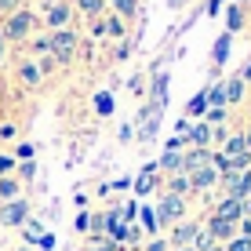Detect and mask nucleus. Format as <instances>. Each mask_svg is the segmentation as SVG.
I'll use <instances>...</instances> for the list:
<instances>
[{
    "label": "nucleus",
    "instance_id": "1",
    "mask_svg": "<svg viewBox=\"0 0 251 251\" xmlns=\"http://www.w3.org/2000/svg\"><path fill=\"white\" fill-rule=\"evenodd\" d=\"M153 215H157V226H160V229H171L175 222L186 219V201H182V197H171V193H160Z\"/></svg>",
    "mask_w": 251,
    "mask_h": 251
},
{
    "label": "nucleus",
    "instance_id": "2",
    "mask_svg": "<svg viewBox=\"0 0 251 251\" xmlns=\"http://www.w3.org/2000/svg\"><path fill=\"white\" fill-rule=\"evenodd\" d=\"M160 117H164V109L160 106H153V102H146L142 109H138V117H135V124H138V142H153L160 131Z\"/></svg>",
    "mask_w": 251,
    "mask_h": 251
},
{
    "label": "nucleus",
    "instance_id": "3",
    "mask_svg": "<svg viewBox=\"0 0 251 251\" xmlns=\"http://www.w3.org/2000/svg\"><path fill=\"white\" fill-rule=\"evenodd\" d=\"M204 229V222H193V219H182L168 229V248H193L197 233Z\"/></svg>",
    "mask_w": 251,
    "mask_h": 251
},
{
    "label": "nucleus",
    "instance_id": "4",
    "mask_svg": "<svg viewBox=\"0 0 251 251\" xmlns=\"http://www.w3.org/2000/svg\"><path fill=\"white\" fill-rule=\"evenodd\" d=\"M48 44H51L55 62H69V58H73V51H76V33L58 29V33H51V37H48Z\"/></svg>",
    "mask_w": 251,
    "mask_h": 251
},
{
    "label": "nucleus",
    "instance_id": "5",
    "mask_svg": "<svg viewBox=\"0 0 251 251\" xmlns=\"http://www.w3.org/2000/svg\"><path fill=\"white\" fill-rule=\"evenodd\" d=\"M29 222V201H7L0 204V226H25Z\"/></svg>",
    "mask_w": 251,
    "mask_h": 251
},
{
    "label": "nucleus",
    "instance_id": "6",
    "mask_svg": "<svg viewBox=\"0 0 251 251\" xmlns=\"http://www.w3.org/2000/svg\"><path fill=\"white\" fill-rule=\"evenodd\" d=\"M29 29H33V15L22 7V11H15L11 19H7V25H4L0 37H4V40H25V37H29Z\"/></svg>",
    "mask_w": 251,
    "mask_h": 251
},
{
    "label": "nucleus",
    "instance_id": "7",
    "mask_svg": "<svg viewBox=\"0 0 251 251\" xmlns=\"http://www.w3.org/2000/svg\"><path fill=\"white\" fill-rule=\"evenodd\" d=\"M204 229L211 233L215 244H229V240L237 237V226H233V222H226V219H219V215H207V219H204Z\"/></svg>",
    "mask_w": 251,
    "mask_h": 251
},
{
    "label": "nucleus",
    "instance_id": "8",
    "mask_svg": "<svg viewBox=\"0 0 251 251\" xmlns=\"http://www.w3.org/2000/svg\"><path fill=\"white\" fill-rule=\"evenodd\" d=\"M219 168L215 164H204V168H197L193 175H189V182H193V193H207V189H215L219 186Z\"/></svg>",
    "mask_w": 251,
    "mask_h": 251
},
{
    "label": "nucleus",
    "instance_id": "9",
    "mask_svg": "<svg viewBox=\"0 0 251 251\" xmlns=\"http://www.w3.org/2000/svg\"><path fill=\"white\" fill-rule=\"evenodd\" d=\"M186 150H211V124H204V120L189 124V131H186Z\"/></svg>",
    "mask_w": 251,
    "mask_h": 251
},
{
    "label": "nucleus",
    "instance_id": "10",
    "mask_svg": "<svg viewBox=\"0 0 251 251\" xmlns=\"http://www.w3.org/2000/svg\"><path fill=\"white\" fill-rule=\"evenodd\" d=\"M211 215H219V219H226V222H233V226H237V222L244 219V204H240L237 197H222V201L215 204Z\"/></svg>",
    "mask_w": 251,
    "mask_h": 251
},
{
    "label": "nucleus",
    "instance_id": "11",
    "mask_svg": "<svg viewBox=\"0 0 251 251\" xmlns=\"http://www.w3.org/2000/svg\"><path fill=\"white\" fill-rule=\"evenodd\" d=\"M215 153H222L226 160H237L240 153H251V150H248V142H244V131H229V135H226V142H222Z\"/></svg>",
    "mask_w": 251,
    "mask_h": 251
},
{
    "label": "nucleus",
    "instance_id": "12",
    "mask_svg": "<svg viewBox=\"0 0 251 251\" xmlns=\"http://www.w3.org/2000/svg\"><path fill=\"white\" fill-rule=\"evenodd\" d=\"M211 153L215 150H182V171H186V175H193L197 168L211 164Z\"/></svg>",
    "mask_w": 251,
    "mask_h": 251
},
{
    "label": "nucleus",
    "instance_id": "13",
    "mask_svg": "<svg viewBox=\"0 0 251 251\" xmlns=\"http://www.w3.org/2000/svg\"><path fill=\"white\" fill-rule=\"evenodd\" d=\"M44 22H48V29H66V22H69V4H48V15H44Z\"/></svg>",
    "mask_w": 251,
    "mask_h": 251
},
{
    "label": "nucleus",
    "instance_id": "14",
    "mask_svg": "<svg viewBox=\"0 0 251 251\" xmlns=\"http://www.w3.org/2000/svg\"><path fill=\"white\" fill-rule=\"evenodd\" d=\"M150 102H153V106H168V73H160V69H157V73H153V84H150Z\"/></svg>",
    "mask_w": 251,
    "mask_h": 251
},
{
    "label": "nucleus",
    "instance_id": "15",
    "mask_svg": "<svg viewBox=\"0 0 251 251\" xmlns=\"http://www.w3.org/2000/svg\"><path fill=\"white\" fill-rule=\"evenodd\" d=\"M222 88H226V106H240V102H244L248 84L240 80V76H226V80H222Z\"/></svg>",
    "mask_w": 251,
    "mask_h": 251
},
{
    "label": "nucleus",
    "instance_id": "16",
    "mask_svg": "<svg viewBox=\"0 0 251 251\" xmlns=\"http://www.w3.org/2000/svg\"><path fill=\"white\" fill-rule=\"evenodd\" d=\"M168 193H171V197H182V201L193 193V182H189L186 171H178V175H168Z\"/></svg>",
    "mask_w": 251,
    "mask_h": 251
},
{
    "label": "nucleus",
    "instance_id": "17",
    "mask_svg": "<svg viewBox=\"0 0 251 251\" xmlns=\"http://www.w3.org/2000/svg\"><path fill=\"white\" fill-rule=\"evenodd\" d=\"M207 109H211V106H207V91H197L193 99L186 102V117H189V120H204Z\"/></svg>",
    "mask_w": 251,
    "mask_h": 251
},
{
    "label": "nucleus",
    "instance_id": "18",
    "mask_svg": "<svg viewBox=\"0 0 251 251\" xmlns=\"http://www.w3.org/2000/svg\"><path fill=\"white\" fill-rule=\"evenodd\" d=\"M22 197V182L15 175H7V178H0V204H7V201H19Z\"/></svg>",
    "mask_w": 251,
    "mask_h": 251
},
{
    "label": "nucleus",
    "instance_id": "19",
    "mask_svg": "<svg viewBox=\"0 0 251 251\" xmlns=\"http://www.w3.org/2000/svg\"><path fill=\"white\" fill-rule=\"evenodd\" d=\"M157 168L164 171V175H178V171H182V153L164 150V153H160V160H157Z\"/></svg>",
    "mask_w": 251,
    "mask_h": 251
},
{
    "label": "nucleus",
    "instance_id": "20",
    "mask_svg": "<svg viewBox=\"0 0 251 251\" xmlns=\"http://www.w3.org/2000/svg\"><path fill=\"white\" fill-rule=\"evenodd\" d=\"M19 80L25 84V88H37V84L44 80V73H40L37 62H22V66H19Z\"/></svg>",
    "mask_w": 251,
    "mask_h": 251
},
{
    "label": "nucleus",
    "instance_id": "21",
    "mask_svg": "<svg viewBox=\"0 0 251 251\" xmlns=\"http://www.w3.org/2000/svg\"><path fill=\"white\" fill-rule=\"evenodd\" d=\"M222 197H237V201H248V197H251V168H248V171H240V175H237V186H233L229 193H222Z\"/></svg>",
    "mask_w": 251,
    "mask_h": 251
},
{
    "label": "nucleus",
    "instance_id": "22",
    "mask_svg": "<svg viewBox=\"0 0 251 251\" xmlns=\"http://www.w3.org/2000/svg\"><path fill=\"white\" fill-rule=\"evenodd\" d=\"M229 48H233V33H222L219 40H215V51H211V62L215 66H222L229 58Z\"/></svg>",
    "mask_w": 251,
    "mask_h": 251
},
{
    "label": "nucleus",
    "instance_id": "23",
    "mask_svg": "<svg viewBox=\"0 0 251 251\" xmlns=\"http://www.w3.org/2000/svg\"><path fill=\"white\" fill-rule=\"evenodd\" d=\"M240 29H244V7L229 4V11H226V33H240Z\"/></svg>",
    "mask_w": 251,
    "mask_h": 251
},
{
    "label": "nucleus",
    "instance_id": "24",
    "mask_svg": "<svg viewBox=\"0 0 251 251\" xmlns=\"http://www.w3.org/2000/svg\"><path fill=\"white\" fill-rule=\"evenodd\" d=\"M113 91H99V95H95V113H99V117H109V113H113Z\"/></svg>",
    "mask_w": 251,
    "mask_h": 251
},
{
    "label": "nucleus",
    "instance_id": "25",
    "mask_svg": "<svg viewBox=\"0 0 251 251\" xmlns=\"http://www.w3.org/2000/svg\"><path fill=\"white\" fill-rule=\"evenodd\" d=\"M207 106H211V109H222V106H226V88H222V80L207 88ZM226 109H229V106H226Z\"/></svg>",
    "mask_w": 251,
    "mask_h": 251
},
{
    "label": "nucleus",
    "instance_id": "26",
    "mask_svg": "<svg viewBox=\"0 0 251 251\" xmlns=\"http://www.w3.org/2000/svg\"><path fill=\"white\" fill-rule=\"evenodd\" d=\"M138 219H142V233H153V237L160 233V226H157V215H153V207H138Z\"/></svg>",
    "mask_w": 251,
    "mask_h": 251
},
{
    "label": "nucleus",
    "instance_id": "27",
    "mask_svg": "<svg viewBox=\"0 0 251 251\" xmlns=\"http://www.w3.org/2000/svg\"><path fill=\"white\" fill-rule=\"evenodd\" d=\"M226 120H229L226 106H222V109H207V113H204V124H211V127H226Z\"/></svg>",
    "mask_w": 251,
    "mask_h": 251
},
{
    "label": "nucleus",
    "instance_id": "28",
    "mask_svg": "<svg viewBox=\"0 0 251 251\" xmlns=\"http://www.w3.org/2000/svg\"><path fill=\"white\" fill-rule=\"evenodd\" d=\"M131 186H135L138 197H146V193H153V189H157V175H138Z\"/></svg>",
    "mask_w": 251,
    "mask_h": 251
},
{
    "label": "nucleus",
    "instance_id": "29",
    "mask_svg": "<svg viewBox=\"0 0 251 251\" xmlns=\"http://www.w3.org/2000/svg\"><path fill=\"white\" fill-rule=\"evenodd\" d=\"M22 237H25V244H37V240L44 237V226H40L37 219H29V222H25V233H22Z\"/></svg>",
    "mask_w": 251,
    "mask_h": 251
},
{
    "label": "nucleus",
    "instance_id": "30",
    "mask_svg": "<svg viewBox=\"0 0 251 251\" xmlns=\"http://www.w3.org/2000/svg\"><path fill=\"white\" fill-rule=\"evenodd\" d=\"M109 4H113L124 19H135V11H138V0H109Z\"/></svg>",
    "mask_w": 251,
    "mask_h": 251
},
{
    "label": "nucleus",
    "instance_id": "31",
    "mask_svg": "<svg viewBox=\"0 0 251 251\" xmlns=\"http://www.w3.org/2000/svg\"><path fill=\"white\" fill-rule=\"evenodd\" d=\"M33 178H37V164H33V160H22V164H19V182H33Z\"/></svg>",
    "mask_w": 251,
    "mask_h": 251
},
{
    "label": "nucleus",
    "instance_id": "32",
    "mask_svg": "<svg viewBox=\"0 0 251 251\" xmlns=\"http://www.w3.org/2000/svg\"><path fill=\"white\" fill-rule=\"evenodd\" d=\"M73 229H76V233H91V211H76Z\"/></svg>",
    "mask_w": 251,
    "mask_h": 251
},
{
    "label": "nucleus",
    "instance_id": "33",
    "mask_svg": "<svg viewBox=\"0 0 251 251\" xmlns=\"http://www.w3.org/2000/svg\"><path fill=\"white\" fill-rule=\"evenodd\" d=\"M33 157H37V150H33V142H19V150H15V160H33Z\"/></svg>",
    "mask_w": 251,
    "mask_h": 251
},
{
    "label": "nucleus",
    "instance_id": "34",
    "mask_svg": "<svg viewBox=\"0 0 251 251\" xmlns=\"http://www.w3.org/2000/svg\"><path fill=\"white\" fill-rule=\"evenodd\" d=\"M207 248H215V240H211V233L201 229L197 233V240H193V251H207Z\"/></svg>",
    "mask_w": 251,
    "mask_h": 251
},
{
    "label": "nucleus",
    "instance_id": "35",
    "mask_svg": "<svg viewBox=\"0 0 251 251\" xmlns=\"http://www.w3.org/2000/svg\"><path fill=\"white\" fill-rule=\"evenodd\" d=\"M15 164H19L15 157H7V153H0V178H7V175H11V171H15Z\"/></svg>",
    "mask_w": 251,
    "mask_h": 251
},
{
    "label": "nucleus",
    "instance_id": "36",
    "mask_svg": "<svg viewBox=\"0 0 251 251\" xmlns=\"http://www.w3.org/2000/svg\"><path fill=\"white\" fill-rule=\"evenodd\" d=\"M76 4H80L84 15H99L102 11V0H76Z\"/></svg>",
    "mask_w": 251,
    "mask_h": 251
},
{
    "label": "nucleus",
    "instance_id": "37",
    "mask_svg": "<svg viewBox=\"0 0 251 251\" xmlns=\"http://www.w3.org/2000/svg\"><path fill=\"white\" fill-rule=\"evenodd\" d=\"M226 251H251V240L248 237H233L229 244H226Z\"/></svg>",
    "mask_w": 251,
    "mask_h": 251
},
{
    "label": "nucleus",
    "instance_id": "38",
    "mask_svg": "<svg viewBox=\"0 0 251 251\" xmlns=\"http://www.w3.org/2000/svg\"><path fill=\"white\" fill-rule=\"evenodd\" d=\"M102 29L109 33V37H120L124 33V22H117V19H109V22H102Z\"/></svg>",
    "mask_w": 251,
    "mask_h": 251
},
{
    "label": "nucleus",
    "instance_id": "39",
    "mask_svg": "<svg viewBox=\"0 0 251 251\" xmlns=\"http://www.w3.org/2000/svg\"><path fill=\"white\" fill-rule=\"evenodd\" d=\"M124 244H142V229H138V226H127V237H124Z\"/></svg>",
    "mask_w": 251,
    "mask_h": 251
},
{
    "label": "nucleus",
    "instance_id": "40",
    "mask_svg": "<svg viewBox=\"0 0 251 251\" xmlns=\"http://www.w3.org/2000/svg\"><path fill=\"white\" fill-rule=\"evenodd\" d=\"M146 251H171V248H168V240H164V237H153L150 244H146Z\"/></svg>",
    "mask_w": 251,
    "mask_h": 251
},
{
    "label": "nucleus",
    "instance_id": "41",
    "mask_svg": "<svg viewBox=\"0 0 251 251\" xmlns=\"http://www.w3.org/2000/svg\"><path fill=\"white\" fill-rule=\"evenodd\" d=\"M237 237H248L251 240V219H240L237 222Z\"/></svg>",
    "mask_w": 251,
    "mask_h": 251
},
{
    "label": "nucleus",
    "instance_id": "42",
    "mask_svg": "<svg viewBox=\"0 0 251 251\" xmlns=\"http://www.w3.org/2000/svg\"><path fill=\"white\" fill-rule=\"evenodd\" d=\"M15 135H19V127H15V124H0V138H4V142H7V138H15Z\"/></svg>",
    "mask_w": 251,
    "mask_h": 251
},
{
    "label": "nucleus",
    "instance_id": "43",
    "mask_svg": "<svg viewBox=\"0 0 251 251\" xmlns=\"http://www.w3.org/2000/svg\"><path fill=\"white\" fill-rule=\"evenodd\" d=\"M131 138H135V124H124L120 127V142H131Z\"/></svg>",
    "mask_w": 251,
    "mask_h": 251
},
{
    "label": "nucleus",
    "instance_id": "44",
    "mask_svg": "<svg viewBox=\"0 0 251 251\" xmlns=\"http://www.w3.org/2000/svg\"><path fill=\"white\" fill-rule=\"evenodd\" d=\"M37 244H40V248H44V251H51V248H55V233H44V237H40V240H37Z\"/></svg>",
    "mask_w": 251,
    "mask_h": 251
},
{
    "label": "nucleus",
    "instance_id": "45",
    "mask_svg": "<svg viewBox=\"0 0 251 251\" xmlns=\"http://www.w3.org/2000/svg\"><path fill=\"white\" fill-rule=\"evenodd\" d=\"M237 76H240V80H244V84H251V58H248L244 66H240V73H237Z\"/></svg>",
    "mask_w": 251,
    "mask_h": 251
},
{
    "label": "nucleus",
    "instance_id": "46",
    "mask_svg": "<svg viewBox=\"0 0 251 251\" xmlns=\"http://www.w3.org/2000/svg\"><path fill=\"white\" fill-rule=\"evenodd\" d=\"M22 0H0V11H11V7H19Z\"/></svg>",
    "mask_w": 251,
    "mask_h": 251
},
{
    "label": "nucleus",
    "instance_id": "47",
    "mask_svg": "<svg viewBox=\"0 0 251 251\" xmlns=\"http://www.w3.org/2000/svg\"><path fill=\"white\" fill-rule=\"evenodd\" d=\"M4 44H7V40L0 37V62H4V55H7V48H4Z\"/></svg>",
    "mask_w": 251,
    "mask_h": 251
},
{
    "label": "nucleus",
    "instance_id": "48",
    "mask_svg": "<svg viewBox=\"0 0 251 251\" xmlns=\"http://www.w3.org/2000/svg\"><path fill=\"white\" fill-rule=\"evenodd\" d=\"M207 251H226V244H215V248H207Z\"/></svg>",
    "mask_w": 251,
    "mask_h": 251
},
{
    "label": "nucleus",
    "instance_id": "49",
    "mask_svg": "<svg viewBox=\"0 0 251 251\" xmlns=\"http://www.w3.org/2000/svg\"><path fill=\"white\" fill-rule=\"evenodd\" d=\"M237 4H240V7H248V4H251V0H237Z\"/></svg>",
    "mask_w": 251,
    "mask_h": 251
},
{
    "label": "nucleus",
    "instance_id": "50",
    "mask_svg": "<svg viewBox=\"0 0 251 251\" xmlns=\"http://www.w3.org/2000/svg\"><path fill=\"white\" fill-rule=\"evenodd\" d=\"M171 251H193V248H171Z\"/></svg>",
    "mask_w": 251,
    "mask_h": 251
},
{
    "label": "nucleus",
    "instance_id": "51",
    "mask_svg": "<svg viewBox=\"0 0 251 251\" xmlns=\"http://www.w3.org/2000/svg\"><path fill=\"white\" fill-rule=\"evenodd\" d=\"M19 251H25V248H19Z\"/></svg>",
    "mask_w": 251,
    "mask_h": 251
},
{
    "label": "nucleus",
    "instance_id": "52",
    "mask_svg": "<svg viewBox=\"0 0 251 251\" xmlns=\"http://www.w3.org/2000/svg\"><path fill=\"white\" fill-rule=\"evenodd\" d=\"M48 4H51V0H48Z\"/></svg>",
    "mask_w": 251,
    "mask_h": 251
},
{
    "label": "nucleus",
    "instance_id": "53",
    "mask_svg": "<svg viewBox=\"0 0 251 251\" xmlns=\"http://www.w3.org/2000/svg\"><path fill=\"white\" fill-rule=\"evenodd\" d=\"M248 127H251V124H248Z\"/></svg>",
    "mask_w": 251,
    "mask_h": 251
}]
</instances>
